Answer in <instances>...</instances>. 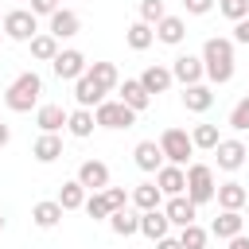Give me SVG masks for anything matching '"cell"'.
Listing matches in <instances>:
<instances>
[{"label":"cell","mask_w":249,"mask_h":249,"mask_svg":"<svg viewBox=\"0 0 249 249\" xmlns=\"http://www.w3.org/2000/svg\"><path fill=\"white\" fill-rule=\"evenodd\" d=\"M202 66H206V78L210 86H226L233 78V39H206L202 43Z\"/></svg>","instance_id":"obj_1"},{"label":"cell","mask_w":249,"mask_h":249,"mask_svg":"<svg viewBox=\"0 0 249 249\" xmlns=\"http://www.w3.org/2000/svg\"><path fill=\"white\" fill-rule=\"evenodd\" d=\"M39 93H43V78H39L35 70H23V74L4 89V105H8L12 113H31V109H39Z\"/></svg>","instance_id":"obj_2"},{"label":"cell","mask_w":249,"mask_h":249,"mask_svg":"<svg viewBox=\"0 0 249 249\" xmlns=\"http://www.w3.org/2000/svg\"><path fill=\"white\" fill-rule=\"evenodd\" d=\"M214 195H218L214 167H210V163H191V167H187V198H191L195 206H202V202H214Z\"/></svg>","instance_id":"obj_3"},{"label":"cell","mask_w":249,"mask_h":249,"mask_svg":"<svg viewBox=\"0 0 249 249\" xmlns=\"http://www.w3.org/2000/svg\"><path fill=\"white\" fill-rule=\"evenodd\" d=\"M4 39H12V43H31L35 35H39V16L31 12V8H16V12H4Z\"/></svg>","instance_id":"obj_4"},{"label":"cell","mask_w":249,"mask_h":249,"mask_svg":"<svg viewBox=\"0 0 249 249\" xmlns=\"http://www.w3.org/2000/svg\"><path fill=\"white\" fill-rule=\"evenodd\" d=\"M160 148H163V160H167V163L183 167V163L191 160V152H195V140H191V132H187V128H163Z\"/></svg>","instance_id":"obj_5"},{"label":"cell","mask_w":249,"mask_h":249,"mask_svg":"<svg viewBox=\"0 0 249 249\" xmlns=\"http://www.w3.org/2000/svg\"><path fill=\"white\" fill-rule=\"evenodd\" d=\"M93 121H97L101 128H132V124H136V113H132L124 101H101V105L93 109Z\"/></svg>","instance_id":"obj_6"},{"label":"cell","mask_w":249,"mask_h":249,"mask_svg":"<svg viewBox=\"0 0 249 249\" xmlns=\"http://www.w3.org/2000/svg\"><path fill=\"white\" fill-rule=\"evenodd\" d=\"M171 78L179 82V86H198L202 78H206V66H202V54H175L171 58Z\"/></svg>","instance_id":"obj_7"},{"label":"cell","mask_w":249,"mask_h":249,"mask_svg":"<svg viewBox=\"0 0 249 249\" xmlns=\"http://www.w3.org/2000/svg\"><path fill=\"white\" fill-rule=\"evenodd\" d=\"M51 70L58 74V82H78V78L89 70V62H86V54H82V51L66 47V51H58V58L51 62Z\"/></svg>","instance_id":"obj_8"},{"label":"cell","mask_w":249,"mask_h":249,"mask_svg":"<svg viewBox=\"0 0 249 249\" xmlns=\"http://www.w3.org/2000/svg\"><path fill=\"white\" fill-rule=\"evenodd\" d=\"M89 195L93 191H105L109 187V163H101V160H82V167H78V175H74Z\"/></svg>","instance_id":"obj_9"},{"label":"cell","mask_w":249,"mask_h":249,"mask_svg":"<svg viewBox=\"0 0 249 249\" xmlns=\"http://www.w3.org/2000/svg\"><path fill=\"white\" fill-rule=\"evenodd\" d=\"M156 187L163 191V198H175V195H187V171L175 167V163H163L156 171Z\"/></svg>","instance_id":"obj_10"},{"label":"cell","mask_w":249,"mask_h":249,"mask_svg":"<svg viewBox=\"0 0 249 249\" xmlns=\"http://www.w3.org/2000/svg\"><path fill=\"white\" fill-rule=\"evenodd\" d=\"M163 214H167V222H171V226H179V230H183V226H191V222L198 218V206H195L187 195H175V198H167V202H163Z\"/></svg>","instance_id":"obj_11"},{"label":"cell","mask_w":249,"mask_h":249,"mask_svg":"<svg viewBox=\"0 0 249 249\" xmlns=\"http://www.w3.org/2000/svg\"><path fill=\"white\" fill-rule=\"evenodd\" d=\"M74 101H78V109H97V105L105 101V89H101V86L89 78V70H86V74L74 82Z\"/></svg>","instance_id":"obj_12"},{"label":"cell","mask_w":249,"mask_h":249,"mask_svg":"<svg viewBox=\"0 0 249 249\" xmlns=\"http://www.w3.org/2000/svg\"><path fill=\"white\" fill-rule=\"evenodd\" d=\"M132 160H136V167L140 171H160L163 167V148H160V140H140L136 148H132Z\"/></svg>","instance_id":"obj_13"},{"label":"cell","mask_w":249,"mask_h":249,"mask_svg":"<svg viewBox=\"0 0 249 249\" xmlns=\"http://www.w3.org/2000/svg\"><path fill=\"white\" fill-rule=\"evenodd\" d=\"M214 156H218V167H222V171H237V167H245L249 148H245L241 140H222V144L214 148Z\"/></svg>","instance_id":"obj_14"},{"label":"cell","mask_w":249,"mask_h":249,"mask_svg":"<svg viewBox=\"0 0 249 249\" xmlns=\"http://www.w3.org/2000/svg\"><path fill=\"white\" fill-rule=\"evenodd\" d=\"M241 230H245V218H241V210H222V214L210 222V233H214L218 241H233Z\"/></svg>","instance_id":"obj_15"},{"label":"cell","mask_w":249,"mask_h":249,"mask_svg":"<svg viewBox=\"0 0 249 249\" xmlns=\"http://www.w3.org/2000/svg\"><path fill=\"white\" fill-rule=\"evenodd\" d=\"M171 66H160V62H152V66H144V74H140V86L156 97V93H167L171 89Z\"/></svg>","instance_id":"obj_16"},{"label":"cell","mask_w":249,"mask_h":249,"mask_svg":"<svg viewBox=\"0 0 249 249\" xmlns=\"http://www.w3.org/2000/svg\"><path fill=\"white\" fill-rule=\"evenodd\" d=\"M117 89H121V101H124V105H128L132 113H144V109L152 105V93H148V89L140 86V78H124V82H121Z\"/></svg>","instance_id":"obj_17"},{"label":"cell","mask_w":249,"mask_h":249,"mask_svg":"<svg viewBox=\"0 0 249 249\" xmlns=\"http://www.w3.org/2000/svg\"><path fill=\"white\" fill-rule=\"evenodd\" d=\"M140 233H144L148 241H163V237L171 233V222H167L163 206H160V210H144V214H140Z\"/></svg>","instance_id":"obj_18"},{"label":"cell","mask_w":249,"mask_h":249,"mask_svg":"<svg viewBox=\"0 0 249 249\" xmlns=\"http://www.w3.org/2000/svg\"><path fill=\"white\" fill-rule=\"evenodd\" d=\"M54 39H74L78 31H82V19H78V12H70V8H58L54 16H51V27H47Z\"/></svg>","instance_id":"obj_19"},{"label":"cell","mask_w":249,"mask_h":249,"mask_svg":"<svg viewBox=\"0 0 249 249\" xmlns=\"http://www.w3.org/2000/svg\"><path fill=\"white\" fill-rule=\"evenodd\" d=\"M218 206L222 210H245V202H249V191L237 183V179H230V183H218Z\"/></svg>","instance_id":"obj_20"},{"label":"cell","mask_w":249,"mask_h":249,"mask_svg":"<svg viewBox=\"0 0 249 249\" xmlns=\"http://www.w3.org/2000/svg\"><path fill=\"white\" fill-rule=\"evenodd\" d=\"M62 206H58V198H43V202H35L31 206V222L39 226V230H54L58 222H62Z\"/></svg>","instance_id":"obj_21"},{"label":"cell","mask_w":249,"mask_h":249,"mask_svg":"<svg viewBox=\"0 0 249 249\" xmlns=\"http://www.w3.org/2000/svg\"><path fill=\"white\" fill-rule=\"evenodd\" d=\"M156 39L167 43V47H179V43L187 39V23H183V16H163V19L156 23Z\"/></svg>","instance_id":"obj_22"},{"label":"cell","mask_w":249,"mask_h":249,"mask_svg":"<svg viewBox=\"0 0 249 249\" xmlns=\"http://www.w3.org/2000/svg\"><path fill=\"white\" fill-rule=\"evenodd\" d=\"M183 105H187V113H206V109L214 105V89H210L206 82L183 86Z\"/></svg>","instance_id":"obj_23"},{"label":"cell","mask_w":249,"mask_h":249,"mask_svg":"<svg viewBox=\"0 0 249 249\" xmlns=\"http://www.w3.org/2000/svg\"><path fill=\"white\" fill-rule=\"evenodd\" d=\"M66 121H70V113L62 105H39L35 109V124L43 132H58V128H66Z\"/></svg>","instance_id":"obj_24"},{"label":"cell","mask_w":249,"mask_h":249,"mask_svg":"<svg viewBox=\"0 0 249 249\" xmlns=\"http://www.w3.org/2000/svg\"><path fill=\"white\" fill-rule=\"evenodd\" d=\"M31 156H35L39 163H54V160L62 156V136H58V132H43V136L31 144Z\"/></svg>","instance_id":"obj_25"},{"label":"cell","mask_w":249,"mask_h":249,"mask_svg":"<svg viewBox=\"0 0 249 249\" xmlns=\"http://www.w3.org/2000/svg\"><path fill=\"white\" fill-rule=\"evenodd\" d=\"M132 206L144 214V210H160L163 206V191L156 187V183H140L136 191H132Z\"/></svg>","instance_id":"obj_26"},{"label":"cell","mask_w":249,"mask_h":249,"mask_svg":"<svg viewBox=\"0 0 249 249\" xmlns=\"http://www.w3.org/2000/svg\"><path fill=\"white\" fill-rule=\"evenodd\" d=\"M109 230H113L117 237H132V233H140V214H132L128 206H124V210H113V214H109Z\"/></svg>","instance_id":"obj_27"},{"label":"cell","mask_w":249,"mask_h":249,"mask_svg":"<svg viewBox=\"0 0 249 249\" xmlns=\"http://www.w3.org/2000/svg\"><path fill=\"white\" fill-rule=\"evenodd\" d=\"M124 39H128V47H132V51H148V47L156 43V27H152V23H144V19H136V23H128Z\"/></svg>","instance_id":"obj_28"},{"label":"cell","mask_w":249,"mask_h":249,"mask_svg":"<svg viewBox=\"0 0 249 249\" xmlns=\"http://www.w3.org/2000/svg\"><path fill=\"white\" fill-rule=\"evenodd\" d=\"M86 198H89V195H86V187H82L78 179H66L62 191H58V206H62V210H82Z\"/></svg>","instance_id":"obj_29"},{"label":"cell","mask_w":249,"mask_h":249,"mask_svg":"<svg viewBox=\"0 0 249 249\" xmlns=\"http://www.w3.org/2000/svg\"><path fill=\"white\" fill-rule=\"evenodd\" d=\"M31 58H39V62H54V58H58V39H54L51 31H39V35L31 39Z\"/></svg>","instance_id":"obj_30"},{"label":"cell","mask_w":249,"mask_h":249,"mask_svg":"<svg viewBox=\"0 0 249 249\" xmlns=\"http://www.w3.org/2000/svg\"><path fill=\"white\" fill-rule=\"evenodd\" d=\"M89 78H93L105 93H113V89L121 86V74H117V66H113V62H93V66H89Z\"/></svg>","instance_id":"obj_31"},{"label":"cell","mask_w":249,"mask_h":249,"mask_svg":"<svg viewBox=\"0 0 249 249\" xmlns=\"http://www.w3.org/2000/svg\"><path fill=\"white\" fill-rule=\"evenodd\" d=\"M93 124H97V121H93V109H74L70 121H66V132L78 136V140H86V136L93 132Z\"/></svg>","instance_id":"obj_32"},{"label":"cell","mask_w":249,"mask_h":249,"mask_svg":"<svg viewBox=\"0 0 249 249\" xmlns=\"http://www.w3.org/2000/svg\"><path fill=\"white\" fill-rule=\"evenodd\" d=\"M206 241H210V230H202L198 222H191V226L179 230V245L183 249H206Z\"/></svg>","instance_id":"obj_33"},{"label":"cell","mask_w":249,"mask_h":249,"mask_svg":"<svg viewBox=\"0 0 249 249\" xmlns=\"http://www.w3.org/2000/svg\"><path fill=\"white\" fill-rule=\"evenodd\" d=\"M191 140H195V148H202V152H214V148L222 144V136H218V124H195Z\"/></svg>","instance_id":"obj_34"},{"label":"cell","mask_w":249,"mask_h":249,"mask_svg":"<svg viewBox=\"0 0 249 249\" xmlns=\"http://www.w3.org/2000/svg\"><path fill=\"white\" fill-rule=\"evenodd\" d=\"M82 210H86V214H89L93 222H101V218H109V214H113V206H109L105 191H93V195L86 198V206H82Z\"/></svg>","instance_id":"obj_35"},{"label":"cell","mask_w":249,"mask_h":249,"mask_svg":"<svg viewBox=\"0 0 249 249\" xmlns=\"http://www.w3.org/2000/svg\"><path fill=\"white\" fill-rule=\"evenodd\" d=\"M218 12L226 19H233V23H241L249 16V0H218Z\"/></svg>","instance_id":"obj_36"},{"label":"cell","mask_w":249,"mask_h":249,"mask_svg":"<svg viewBox=\"0 0 249 249\" xmlns=\"http://www.w3.org/2000/svg\"><path fill=\"white\" fill-rule=\"evenodd\" d=\"M230 128H233V132H249V97H241V101L230 109Z\"/></svg>","instance_id":"obj_37"},{"label":"cell","mask_w":249,"mask_h":249,"mask_svg":"<svg viewBox=\"0 0 249 249\" xmlns=\"http://www.w3.org/2000/svg\"><path fill=\"white\" fill-rule=\"evenodd\" d=\"M163 16H167L163 0H140V19H144V23H152V27H156Z\"/></svg>","instance_id":"obj_38"},{"label":"cell","mask_w":249,"mask_h":249,"mask_svg":"<svg viewBox=\"0 0 249 249\" xmlns=\"http://www.w3.org/2000/svg\"><path fill=\"white\" fill-rule=\"evenodd\" d=\"M105 198H109V206H113V210H124V206H128V198H132V195H124V191H121V187H105Z\"/></svg>","instance_id":"obj_39"},{"label":"cell","mask_w":249,"mask_h":249,"mask_svg":"<svg viewBox=\"0 0 249 249\" xmlns=\"http://www.w3.org/2000/svg\"><path fill=\"white\" fill-rule=\"evenodd\" d=\"M183 8H187V16H206L214 8V0H183Z\"/></svg>","instance_id":"obj_40"},{"label":"cell","mask_w":249,"mask_h":249,"mask_svg":"<svg viewBox=\"0 0 249 249\" xmlns=\"http://www.w3.org/2000/svg\"><path fill=\"white\" fill-rule=\"evenodd\" d=\"M31 12L35 16H54L58 12V0H31Z\"/></svg>","instance_id":"obj_41"},{"label":"cell","mask_w":249,"mask_h":249,"mask_svg":"<svg viewBox=\"0 0 249 249\" xmlns=\"http://www.w3.org/2000/svg\"><path fill=\"white\" fill-rule=\"evenodd\" d=\"M233 43H245V47H249V19L233 23Z\"/></svg>","instance_id":"obj_42"},{"label":"cell","mask_w":249,"mask_h":249,"mask_svg":"<svg viewBox=\"0 0 249 249\" xmlns=\"http://www.w3.org/2000/svg\"><path fill=\"white\" fill-rule=\"evenodd\" d=\"M156 249H183V245H179V237H171V233H167L163 241H156Z\"/></svg>","instance_id":"obj_43"},{"label":"cell","mask_w":249,"mask_h":249,"mask_svg":"<svg viewBox=\"0 0 249 249\" xmlns=\"http://www.w3.org/2000/svg\"><path fill=\"white\" fill-rule=\"evenodd\" d=\"M230 249H249V237H245V233H237V237L230 241Z\"/></svg>","instance_id":"obj_44"},{"label":"cell","mask_w":249,"mask_h":249,"mask_svg":"<svg viewBox=\"0 0 249 249\" xmlns=\"http://www.w3.org/2000/svg\"><path fill=\"white\" fill-rule=\"evenodd\" d=\"M8 140H12V128H8V124H4V121H0V148H4V144H8Z\"/></svg>","instance_id":"obj_45"},{"label":"cell","mask_w":249,"mask_h":249,"mask_svg":"<svg viewBox=\"0 0 249 249\" xmlns=\"http://www.w3.org/2000/svg\"><path fill=\"white\" fill-rule=\"evenodd\" d=\"M0 27H4V12H0Z\"/></svg>","instance_id":"obj_46"},{"label":"cell","mask_w":249,"mask_h":249,"mask_svg":"<svg viewBox=\"0 0 249 249\" xmlns=\"http://www.w3.org/2000/svg\"><path fill=\"white\" fill-rule=\"evenodd\" d=\"M0 230H4V214H0Z\"/></svg>","instance_id":"obj_47"},{"label":"cell","mask_w":249,"mask_h":249,"mask_svg":"<svg viewBox=\"0 0 249 249\" xmlns=\"http://www.w3.org/2000/svg\"><path fill=\"white\" fill-rule=\"evenodd\" d=\"M245 210H249V202H245Z\"/></svg>","instance_id":"obj_48"},{"label":"cell","mask_w":249,"mask_h":249,"mask_svg":"<svg viewBox=\"0 0 249 249\" xmlns=\"http://www.w3.org/2000/svg\"><path fill=\"white\" fill-rule=\"evenodd\" d=\"M245 163H249V156H245Z\"/></svg>","instance_id":"obj_49"},{"label":"cell","mask_w":249,"mask_h":249,"mask_svg":"<svg viewBox=\"0 0 249 249\" xmlns=\"http://www.w3.org/2000/svg\"><path fill=\"white\" fill-rule=\"evenodd\" d=\"M0 39H4V31H0Z\"/></svg>","instance_id":"obj_50"},{"label":"cell","mask_w":249,"mask_h":249,"mask_svg":"<svg viewBox=\"0 0 249 249\" xmlns=\"http://www.w3.org/2000/svg\"><path fill=\"white\" fill-rule=\"evenodd\" d=\"M245 19H249V16H245Z\"/></svg>","instance_id":"obj_51"}]
</instances>
